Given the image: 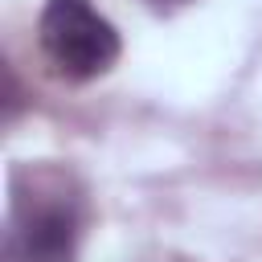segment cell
Segmentation results:
<instances>
[{"label": "cell", "instance_id": "cell-1", "mask_svg": "<svg viewBox=\"0 0 262 262\" xmlns=\"http://www.w3.org/2000/svg\"><path fill=\"white\" fill-rule=\"evenodd\" d=\"M37 45L49 70L66 82H94L123 53L119 29L90 0H45L37 16Z\"/></svg>", "mask_w": 262, "mask_h": 262}, {"label": "cell", "instance_id": "cell-2", "mask_svg": "<svg viewBox=\"0 0 262 262\" xmlns=\"http://www.w3.org/2000/svg\"><path fill=\"white\" fill-rule=\"evenodd\" d=\"M82 237V205L66 188L16 192L8 221V262H74Z\"/></svg>", "mask_w": 262, "mask_h": 262}, {"label": "cell", "instance_id": "cell-3", "mask_svg": "<svg viewBox=\"0 0 262 262\" xmlns=\"http://www.w3.org/2000/svg\"><path fill=\"white\" fill-rule=\"evenodd\" d=\"M151 4H184V0H151Z\"/></svg>", "mask_w": 262, "mask_h": 262}]
</instances>
